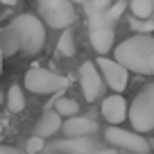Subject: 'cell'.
Returning <instances> with one entry per match:
<instances>
[{
    "label": "cell",
    "instance_id": "obj_1",
    "mask_svg": "<svg viewBox=\"0 0 154 154\" xmlns=\"http://www.w3.org/2000/svg\"><path fill=\"white\" fill-rule=\"evenodd\" d=\"M45 45V25L34 14H18L7 27L0 29V52L2 57L27 54L34 57Z\"/></svg>",
    "mask_w": 154,
    "mask_h": 154
},
{
    "label": "cell",
    "instance_id": "obj_2",
    "mask_svg": "<svg viewBox=\"0 0 154 154\" xmlns=\"http://www.w3.org/2000/svg\"><path fill=\"white\" fill-rule=\"evenodd\" d=\"M113 59L127 72L131 70L138 75H154V36L136 34L125 38L120 45H116Z\"/></svg>",
    "mask_w": 154,
    "mask_h": 154
},
{
    "label": "cell",
    "instance_id": "obj_3",
    "mask_svg": "<svg viewBox=\"0 0 154 154\" xmlns=\"http://www.w3.org/2000/svg\"><path fill=\"white\" fill-rule=\"evenodd\" d=\"M127 118H129V122H131L136 134L154 129V82L147 84L134 97V102L127 109Z\"/></svg>",
    "mask_w": 154,
    "mask_h": 154
},
{
    "label": "cell",
    "instance_id": "obj_4",
    "mask_svg": "<svg viewBox=\"0 0 154 154\" xmlns=\"http://www.w3.org/2000/svg\"><path fill=\"white\" fill-rule=\"evenodd\" d=\"M41 23L52 29H68L77 20L75 5L70 0H36Z\"/></svg>",
    "mask_w": 154,
    "mask_h": 154
},
{
    "label": "cell",
    "instance_id": "obj_5",
    "mask_svg": "<svg viewBox=\"0 0 154 154\" xmlns=\"http://www.w3.org/2000/svg\"><path fill=\"white\" fill-rule=\"evenodd\" d=\"M23 86L29 93H36V95H52V93H61L63 88H68V77L52 72L48 68L34 66L25 72Z\"/></svg>",
    "mask_w": 154,
    "mask_h": 154
},
{
    "label": "cell",
    "instance_id": "obj_6",
    "mask_svg": "<svg viewBox=\"0 0 154 154\" xmlns=\"http://www.w3.org/2000/svg\"><path fill=\"white\" fill-rule=\"evenodd\" d=\"M104 138H106V143L116 145V147H122V149H129L134 154H149V143L140 134H136V131L111 125V127H106Z\"/></svg>",
    "mask_w": 154,
    "mask_h": 154
},
{
    "label": "cell",
    "instance_id": "obj_7",
    "mask_svg": "<svg viewBox=\"0 0 154 154\" xmlns=\"http://www.w3.org/2000/svg\"><path fill=\"white\" fill-rule=\"evenodd\" d=\"M95 66H97V70H100V75H102V82H104L113 93L120 95V93L127 88V84H129V72L116 61V59L100 57L95 61Z\"/></svg>",
    "mask_w": 154,
    "mask_h": 154
},
{
    "label": "cell",
    "instance_id": "obj_8",
    "mask_svg": "<svg viewBox=\"0 0 154 154\" xmlns=\"http://www.w3.org/2000/svg\"><path fill=\"white\" fill-rule=\"evenodd\" d=\"M79 86H82V93H84L86 102H95L102 95L104 82H102V75L97 70L95 61H84L79 66Z\"/></svg>",
    "mask_w": 154,
    "mask_h": 154
},
{
    "label": "cell",
    "instance_id": "obj_9",
    "mask_svg": "<svg viewBox=\"0 0 154 154\" xmlns=\"http://www.w3.org/2000/svg\"><path fill=\"white\" fill-rule=\"evenodd\" d=\"M102 118L113 127H118L120 122H125L127 120V102H125V97L118 95V93L104 97V100H102Z\"/></svg>",
    "mask_w": 154,
    "mask_h": 154
},
{
    "label": "cell",
    "instance_id": "obj_10",
    "mask_svg": "<svg viewBox=\"0 0 154 154\" xmlns=\"http://www.w3.org/2000/svg\"><path fill=\"white\" fill-rule=\"evenodd\" d=\"M61 129H63V134H66L68 138H86L88 134H95L97 131V125H95V120H91V118L72 116V118H68V120L61 125Z\"/></svg>",
    "mask_w": 154,
    "mask_h": 154
},
{
    "label": "cell",
    "instance_id": "obj_11",
    "mask_svg": "<svg viewBox=\"0 0 154 154\" xmlns=\"http://www.w3.org/2000/svg\"><path fill=\"white\" fill-rule=\"evenodd\" d=\"M61 125H63V118L57 113L54 109H45V113L38 118V122H36V134L34 136H38V138H48V136H54L59 129H61Z\"/></svg>",
    "mask_w": 154,
    "mask_h": 154
},
{
    "label": "cell",
    "instance_id": "obj_12",
    "mask_svg": "<svg viewBox=\"0 0 154 154\" xmlns=\"http://www.w3.org/2000/svg\"><path fill=\"white\" fill-rule=\"evenodd\" d=\"M88 38H91V45L93 50H95L100 57H104L106 52H111V48H113V27H93L91 34H88Z\"/></svg>",
    "mask_w": 154,
    "mask_h": 154
},
{
    "label": "cell",
    "instance_id": "obj_13",
    "mask_svg": "<svg viewBox=\"0 0 154 154\" xmlns=\"http://www.w3.org/2000/svg\"><path fill=\"white\" fill-rule=\"evenodd\" d=\"M50 106H54V111H57L61 118H66V120H68V118H72V116H77V111H79L77 100H72V97H63V95L54 97Z\"/></svg>",
    "mask_w": 154,
    "mask_h": 154
},
{
    "label": "cell",
    "instance_id": "obj_14",
    "mask_svg": "<svg viewBox=\"0 0 154 154\" xmlns=\"http://www.w3.org/2000/svg\"><path fill=\"white\" fill-rule=\"evenodd\" d=\"M7 109L11 113H20L25 109V93H23V86L18 84H11L9 91H7Z\"/></svg>",
    "mask_w": 154,
    "mask_h": 154
},
{
    "label": "cell",
    "instance_id": "obj_15",
    "mask_svg": "<svg viewBox=\"0 0 154 154\" xmlns=\"http://www.w3.org/2000/svg\"><path fill=\"white\" fill-rule=\"evenodd\" d=\"M129 9H131V14H134V18L147 20V18H152V14H154V0H131Z\"/></svg>",
    "mask_w": 154,
    "mask_h": 154
},
{
    "label": "cell",
    "instance_id": "obj_16",
    "mask_svg": "<svg viewBox=\"0 0 154 154\" xmlns=\"http://www.w3.org/2000/svg\"><path fill=\"white\" fill-rule=\"evenodd\" d=\"M57 52L61 54V57H75L77 48H75V38H72V32H70V29H63V34L59 36Z\"/></svg>",
    "mask_w": 154,
    "mask_h": 154
},
{
    "label": "cell",
    "instance_id": "obj_17",
    "mask_svg": "<svg viewBox=\"0 0 154 154\" xmlns=\"http://www.w3.org/2000/svg\"><path fill=\"white\" fill-rule=\"evenodd\" d=\"M57 149H72V152L77 154H84L91 149V143H88L86 138H68V140H61V143L57 145Z\"/></svg>",
    "mask_w": 154,
    "mask_h": 154
},
{
    "label": "cell",
    "instance_id": "obj_18",
    "mask_svg": "<svg viewBox=\"0 0 154 154\" xmlns=\"http://www.w3.org/2000/svg\"><path fill=\"white\" fill-rule=\"evenodd\" d=\"M109 7H111V0H86V2H84V9H86L88 18H91V16L104 14Z\"/></svg>",
    "mask_w": 154,
    "mask_h": 154
},
{
    "label": "cell",
    "instance_id": "obj_19",
    "mask_svg": "<svg viewBox=\"0 0 154 154\" xmlns=\"http://www.w3.org/2000/svg\"><path fill=\"white\" fill-rule=\"evenodd\" d=\"M129 27L134 29L136 34H152V32H154V20H152V18H147V20L131 18V20H129Z\"/></svg>",
    "mask_w": 154,
    "mask_h": 154
},
{
    "label": "cell",
    "instance_id": "obj_20",
    "mask_svg": "<svg viewBox=\"0 0 154 154\" xmlns=\"http://www.w3.org/2000/svg\"><path fill=\"white\" fill-rule=\"evenodd\" d=\"M43 138H38V136H29L27 138V145H25V152L27 154H36V152H41L43 149Z\"/></svg>",
    "mask_w": 154,
    "mask_h": 154
},
{
    "label": "cell",
    "instance_id": "obj_21",
    "mask_svg": "<svg viewBox=\"0 0 154 154\" xmlns=\"http://www.w3.org/2000/svg\"><path fill=\"white\" fill-rule=\"evenodd\" d=\"M0 154H25L16 147H9V145H0Z\"/></svg>",
    "mask_w": 154,
    "mask_h": 154
},
{
    "label": "cell",
    "instance_id": "obj_22",
    "mask_svg": "<svg viewBox=\"0 0 154 154\" xmlns=\"http://www.w3.org/2000/svg\"><path fill=\"white\" fill-rule=\"evenodd\" d=\"M0 2H2V5H7V7H14V5H16V0H0Z\"/></svg>",
    "mask_w": 154,
    "mask_h": 154
},
{
    "label": "cell",
    "instance_id": "obj_23",
    "mask_svg": "<svg viewBox=\"0 0 154 154\" xmlns=\"http://www.w3.org/2000/svg\"><path fill=\"white\" fill-rule=\"evenodd\" d=\"M72 5H84V2H86V0H70Z\"/></svg>",
    "mask_w": 154,
    "mask_h": 154
},
{
    "label": "cell",
    "instance_id": "obj_24",
    "mask_svg": "<svg viewBox=\"0 0 154 154\" xmlns=\"http://www.w3.org/2000/svg\"><path fill=\"white\" fill-rule=\"evenodd\" d=\"M2 59L5 57H2V52H0V75H2Z\"/></svg>",
    "mask_w": 154,
    "mask_h": 154
},
{
    "label": "cell",
    "instance_id": "obj_25",
    "mask_svg": "<svg viewBox=\"0 0 154 154\" xmlns=\"http://www.w3.org/2000/svg\"><path fill=\"white\" fill-rule=\"evenodd\" d=\"M2 100H5V95H2V93H0V106H2Z\"/></svg>",
    "mask_w": 154,
    "mask_h": 154
},
{
    "label": "cell",
    "instance_id": "obj_26",
    "mask_svg": "<svg viewBox=\"0 0 154 154\" xmlns=\"http://www.w3.org/2000/svg\"><path fill=\"white\" fill-rule=\"evenodd\" d=\"M0 131H2V125H0Z\"/></svg>",
    "mask_w": 154,
    "mask_h": 154
},
{
    "label": "cell",
    "instance_id": "obj_27",
    "mask_svg": "<svg viewBox=\"0 0 154 154\" xmlns=\"http://www.w3.org/2000/svg\"><path fill=\"white\" fill-rule=\"evenodd\" d=\"M122 2H125V0H122Z\"/></svg>",
    "mask_w": 154,
    "mask_h": 154
}]
</instances>
